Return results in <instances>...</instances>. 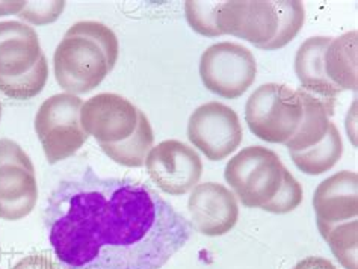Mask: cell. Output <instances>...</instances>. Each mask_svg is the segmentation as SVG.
Wrapping results in <instances>:
<instances>
[{
    "instance_id": "6da1fadb",
    "label": "cell",
    "mask_w": 358,
    "mask_h": 269,
    "mask_svg": "<svg viewBox=\"0 0 358 269\" xmlns=\"http://www.w3.org/2000/svg\"><path fill=\"white\" fill-rule=\"evenodd\" d=\"M44 222L61 269H160L192 233L148 184L100 177L90 166L58 183Z\"/></svg>"
},
{
    "instance_id": "7a4b0ae2",
    "label": "cell",
    "mask_w": 358,
    "mask_h": 269,
    "mask_svg": "<svg viewBox=\"0 0 358 269\" xmlns=\"http://www.w3.org/2000/svg\"><path fill=\"white\" fill-rule=\"evenodd\" d=\"M118 53V38L110 27L90 20L74 23L53 54L56 82L69 94H87L114 70Z\"/></svg>"
},
{
    "instance_id": "3957f363",
    "label": "cell",
    "mask_w": 358,
    "mask_h": 269,
    "mask_svg": "<svg viewBox=\"0 0 358 269\" xmlns=\"http://www.w3.org/2000/svg\"><path fill=\"white\" fill-rule=\"evenodd\" d=\"M306 9L299 0H233L220 2L216 27L221 35H233L260 50H278L299 34Z\"/></svg>"
},
{
    "instance_id": "277c9868",
    "label": "cell",
    "mask_w": 358,
    "mask_h": 269,
    "mask_svg": "<svg viewBox=\"0 0 358 269\" xmlns=\"http://www.w3.org/2000/svg\"><path fill=\"white\" fill-rule=\"evenodd\" d=\"M285 171L286 166L275 152L251 145L227 162L224 177L245 208L262 209L281 189Z\"/></svg>"
},
{
    "instance_id": "5b68a950",
    "label": "cell",
    "mask_w": 358,
    "mask_h": 269,
    "mask_svg": "<svg viewBox=\"0 0 358 269\" xmlns=\"http://www.w3.org/2000/svg\"><path fill=\"white\" fill-rule=\"evenodd\" d=\"M303 101L296 89L282 83H265L245 105V122L254 136L272 144H286L303 122Z\"/></svg>"
},
{
    "instance_id": "8992f818",
    "label": "cell",
    "mask_w": 358,
    "mask_h": 269,
    "mask_svg": "<svg viewBox=\"0 0 358 269\" xmlns=\"http://www.w3.org/2000/svg\"><path fill=\"white\" fill-rule=\"evenodd\" d=\"M80 97L62 92L43 101L35 115V132L50 165L69 159L87 143L80 123Z\"/></svg>"
},
{
    "instance_id": "52a82bcc",
    "label": "cell",
    "mask_w": 358,
    "mask_h": 269,
    "mask_svg": "<svg viewBox=\"0 0 358 269\" xmlns=\"http://www.w3.org/2000/svg\"><path fill=\"white\" fill-rule=\"evenodd\" d=\"M257 64L250 49L238 43L222 41L207 48L200 59L203 85L213 94L234 100L256 80Z\"/></svg>"
},
{
    "instance_id": "ba28073f",
    "label": "cell",
    "mask_w": 358,
    "mask_h": 269,
    "mask_svg": "<svg viewBox=\"0 0 358 269\" xmlns=\"http://www.w3.org/2000/svg\"><path fill=\"white\" fill-rule=\"evenodd\" d=\"M36 201L38 183L31 157L11 139H0V218L23 219Z\"/></svg>"
},
{
    "instance_id": "9c48e42d",
    "label": "cell",
    "mask_w": 358,
    "mask_h": 269,
    "mask_svg": "<svg viewBox=\"0 0 358 269\" xmlns=\"http://www.w3.org/2000/svg\"><path fill=\"white\" fill-rule=\"evenodd\" d=\"M187 138L207 159L220 162L238 150L243 132L238 114L230 106L209 101L189 117Z\"/></svg>"
},
{
    "instance_id": "30bf717a",
    "label": "cell",
    "mask_w": 358,
    "mask_h": 269,
    "mask_svg": "<svg viewBox=\"0 0 358 269\" xmlns=\"http://www.w3.org/2000/svg\"><path fill=\"white\" fill-rule=\"evenodd\" d=\"M145 168L160 191L177 197L199 184L203 162L192 147L177 139H168L148 152Z\"/></svg>"
},
{
    "instance_id": "8fae6325",
    "label": "cell",
    "mask_w": 358,
    "mask_h": 269,
    "mask_svg": "<svg viewBox=\"0 0 358 269\" xmlns=\"http://www.w3.org/2000/svg\"><path fill=\"white\" fill-rule=\"evenodd\" d=\"M141 110L130 100L112 92H101L85 101L80 123L88 136L103 144H118L135 133Z\"/></svg>"
},
{
    "instance_id": "7c38bea8",
    "label": "cell",
    "mask_w": 358,
    "mask_h": 269,
    "mask_svg": "<svg viewBox=\"0 0 358 269\" xmlns=\"http://www.w3.org/2000/svg\"><path fill=\"white\" fill-rule=\"evenodd\" d=\"M194 227L206 236H222L236 226L239 218L238 198L221 183L196 184L187 201Z\"/></svg>"
},
{
    "instance_id": "4fadbf2b",
    "label": "cell",
    "mask_w": 358,
    "mask_h": 269,
    "mask_svg": "<svg viewBox=\"0 0 358 269\" xmlns=\"http://www.w3.org/2000/svg\"><path fill=\"white\" fill-rule=\"evenodd\" d=\"M317 228L357 219L358 215V175L354 171L333 174L317 184L313 196Z\"/></svg>"
},
{
    "instance_id": "5bb4252c",
    "label": "cell",
    "mask_w": 358,
    "mask_h": 269,
    "mask_svg": "<svg viewBox=\"0 0 358 269\" xmlns=\"http://www.w3.org/2000/svg\"><path fill=\"white\" fill-rule=\"evenodd\" d=\"M34 27L22 22H0V78L14 79L29 73L43 57Z\"/></svg>"
},
{
    "instance_id": "9a60e30c",
    "label": "cell",
    "mask_w": 358,
    "mask_h": 269,
    "mask_svg": "<svg viewBox=\"0 0 358 269\" xmlns=\"http://www.w3.org/2000/svg\"><path fill=\"white\" fill-rule=\"evenodd\" d=\"M329 41V36H312L301 44L295 57V73L301 88L317 97L336 101L342 91L328 79L324 66V54Z\"/></svg>"
},
{
    "instance_id": "2e32d148",
    "label": "cell",
    "mask_w": 358,
    "mask_h": 269,
    "mask_svg": "<svg viewBox=\"0 0 358 269\" xmlns=\"http://www.w3.org/2000/svg\"><path fill=\"white\" fill-rule=\"evenodd\" d=\"M298 94L303 101V122L298 132L285 144L289 152H301L319 144L325 138L329 127V117L334 114V100L317 97L312 92L298 88Z\"/></svg>"
},
{
    "instance_id": "e0dca14e",
    "label": "cell",
    "mask_w": 358,
    "mask_h": 269,
    "mask_svg": "<svg viewBox=\"0 0 358 269\" xmlns=\"http://www.w3.org/2000/svg\"><path fill=\"white\" fill-rule=\"evenodd\" d=\"M357 32H346L331 38L325 50V73L341 91H357Z\"/></svg>"
},
{
    "instance_id": "ac0fdd59",
    "label": "cell",
    "mask_w": 358,
    "mask_h": 269,
    "mask_svg": "<svg viewBox=\"0 0 358 269\" xmlns=\"http://www.w3.org/2000/svg\"><path fill=\"white\" fill-rule=\"evenodd\" d=\"M299 171L308 175H320L329 171L343 154L342 136L334 123H329L325 138L319 144L301 152H289Z\"/></svg>"
},
{
    "instance_id": "d6986e66",
    "label": "cell",
    "mask_w": 358,
    "mask_h": 269,
    "mask_svg": "<svg viewBox=\"0 0 358 269\" xmlns=\"http://www.w3.org/2000/svg\"><path fill=\"white\" fill-rule=\"evenodd\" d=\"M153 143L155 135L152 124L144 112H139V122L134 135L122 143L103 144L100 148L114 162L129 166V168H138L145 165L147 154L153 148Z\"/></svg>"
},
{
    "instance_id": "ffe728a7",
    "label": "cell",
    "mask_w": 358,
    "mask_h": 269,
    "mask_svg": "<svg viewBox=\"0 0 358 269\" xmlns=\"http://www.w3.org/2000/svg\"><path fill=\"white\" fill-rule=\"evenodd\" d=\"M329 249L345 269H358L357 248H358V219H352L342 224H336L319 230Z\"/></svg>"
},
{
    "instance_id": "44dd1931",
    "label": "cell",
    "mask_w": 358,
    "mask_h": 269,
    "mask_svg": "<svg viewBox=\"0 0 358 269\" xmlns=\"http://www.w3.org/2000/svg\"><path fill=\"white\" fill-rule=\"evenodd\" d=\"M47 79H49V64H47L45 54H43L40 62L23 76L14 79L0 78V91L9 99L29 100L44 89Z\"/></svg>"
},
{
    "instance_id": "7402d4cb",
    "label": "cell",
    "mask_w": 358,
    "mask_h": 269,
    "mask_svg": "<svg viewBox=\"0 0 358 269\" xmlns=\"http://www.w3.org/2000/svg\"><path fill=\"white\" fill-rule=\"evenodd\" d=\"M220 2H194L187 0L185 2L186 20L195 32L200 35L216 38L220 36L218 27H216V9Z\"/></svg>"
},
{
    "instance_id": "603a6c76",
    "label": "cell",
    "mask_w": 358,
    "mask_h": 269,
    "mask_svg": "<svg viewBox=\"0 0 358 269\" xmlns=\"http://www.w3.org/2000/svg\"><path fill=\"white\" fill-rule=\"evenodd\" d=\"M303 198H304L303 187H301V183L286 168L281 189L278 191L274 200H271L266 206H263L262 210L282 215V213H289L292 210H295L299 204L303 203Z\"/></svg>"
},
{
    "instance_id": "cb8c5ba5",
    "label": "cell",
    "mask_w": 358,
    "mask_h": 269,
    "mask_svg": "<svg viewBox=\"0 0 358 269\" xmlns=\"http://www.w3.org/2000/svg\"><path fill=\"white\" fill-rule=\"evenodd\" d=\"M65 8V2H26L24 9L18 14L23 20L36 26H44L58 20Z\"/></svg>"
},
{
    "instance_id": "d4e9b609",
    "label": "cell",
    "mask_w": 358,
    "mask_h": 269,
    "mask_svg": "<svg viewBox=\"0 0 358 269\" xmlns=\"http://www.w3.org/2000/svg\"><path fill=\"white\" fill-rule=\"evenodd\" d=\"M13 269H59V266L47 253H36L23 257Z\"/></svg>"
},
{
    "instance_id": "484cf974",
    "label": "cell",
    "mask_w": 358,
    "mask_h": 269,
    "mask_svg": "<svg viewBox=\"0 0 358 269\" xmlns=\"http://www.w3.org/2000/svg\"><path fill=\"white\" fill-rule=\"evenodd\" d=\"M294 269H337L331 262L325 257H306L303 261L298 262Z\"/></svg>"
},
{
    "instance_id": "4316f807",
    "label": "cell",
    "mask_w": 358,
    "mask_h": 269,
    "mask_svg": "<svg viewBox=\"0 0 358 269\" xmlns=\"http://www.w3.org/2000/svg\"><path fill=\"white\" fill-rule=\"evenodd\" d=\"M26 2H0V15L20 14L24 9Z\"/></svg>"
},
{
    "instance_id": "83f0119b",
    "label": "cell",
    "mask_w": 358,
    "mask_h": 269,
    "mask_svg": "<svg viewBox=\"0 0 358 269\" xmlns=\"http://www.w3.org/2000/svg\"><path fill=\"white\" fill-rule=\"evenodd\" d=\"M0 118H2V103H0Z\"/></svg>"
}]
</instances>
